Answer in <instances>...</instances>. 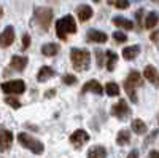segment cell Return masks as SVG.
Instances as JSON below:
<instances>
[{
  "label": "cell",
  "instance_id": "6da1fadb",
  "mask_svg": "<svg viewBox=\"0 0 159 158\" xmlns=\"http://www.w3.org/2000/svg\"><path fill=\"white\" fill-rule=\"evenodd\" d=\"M70 61H72V65L75 70L84 72L89 69L91 53L88 50H81V48H72L70 50Z\"/></svg>",
  "mask_w": 159,
  "mask_h": 158
},
{
  "label": "cell",
  "instance_id": "7a4b0ae2",
  "mask_svg": "<svg viewBox=\"0 0 159 158\" xmlns=\"http://www.w3.org/2000/svg\"><path fill=\"white\" fill-rule=\"evenodd\" d=\"M52 18H54V13H52L51 8H46V7H35L34 8V21L43 32L49 31Z\"/></svg>",
  "mask_w": 159,
  "mask_h": 158
},
{
  "label": "cell",
  "instance_id": "3957f363",
  "mask_svg": "<svg viewBox=\"0 0 159 158\" xmlns=\"http://www.w3.org/2000/svg\"><path fill=\"white\" fill-rule=\"evenodd\" d=\"M75 32H76V22H75L72 15L64 16L56 22V35L61 40H67V37L70 34H75Z\"/></svg>",
  "mask_w": 159,
  "mask_h": 158
},
{
  "label": "cell",
  "instance_id": "277c9868",
  "mask_svg": "<svg viewBox=\"0 0 159 158\" xmlns=\"http://www.w3.org/2000/svg\"><path fill=\"white\" fill-rule=\"evenodd\" d=\"M18 141H19V144H21L24 149L30 150L34 155H42V153L45 152L43 142L38 141V139H35L34 136H30V134H27V133H19V134H18Z\"/></svg>",
  "mask_w": 159,
  "mask_h": 158
},
{
  "label": "cell",
  "instance_id": "5b68a950",
  "mask_svg": "<svg viewBox=\"0 0 159 158\" xmlns=\"http://www.w3.org/2000/svg\"><path fill=\"white\" fill-rule=\"evenodd\" d=\"M2 91L5 94H22L25 91V83L22 80H10V82H3L0 85Z\"/></svg>",
  "mask_w": 159,
  "mask_h": 158
},
{
  "label": "cell",
  "instance_id": "8992f818",
  "mask_svg": "<svg viewBox=\"0 0 159 158\" xmlns=\"http://www.w3.org/2000/svg\"><path fill=\"white\" fill-rule=\"evenodd\" d=\"M111 115L113 117H116L118 120H126V118L130 115V107H129V104L126 102V101H118L116 104H113L111 105Z\"/></svg>",
  "mask_w": 159,
  "mask_h": 158
},
{
  "label": "cell",
  "instance_id": "52a82bcc",
  "mask_svg": "<svg viewBox=\"0 0 159 158\" xmlns=\"http://www.w3.org/2000/svg\"><path fill=\"white\" fill-rule=\"evenodd\" d=\"M89 141V134L86 133L84 129H75L73 133H72V136H70V144L75 147V149H81L84 144Z\"/></svg>",
  "mask_w": 159,
  "mask_h": 158
},
{
  "label": "cell",
  "instance_id": "ba28073f",
  "mask_svg": "<svg viewBox=\"0 0 159 158\" xmlns=\"http://www.w3.org/2000/svg\"><path fill=\"white\" fill-rule=\"evenodd\" d=\"M15 29L13 26H8V27L3 29V32L0 34V48H8L10 45H13L15 42Z\"/></svg>",
  "mask_w": 159,
  "mask_h": 158
},
{
  "label": "cell",
  "instance_id": "9c48e42d",
  "mask_svg": "<svg viewBox=\"0 0 159 158\" xmlns=\"http://www.w3.org/2000/svg\"><path fill=\"white\" fill-rule=\"evenodd\" d=\"M86 40L91 43H105L108 40V35L102 31H97V29H89L86 34Z\"/></svg>",
  "mask_w": 159,
  "mask_h": 158
},
{
  "label": "cell",
  "instance_id": "30bf717a",
  "mask_svg": "<svg viewBox=\"0 0 159 158\" xmlns=\"http://www.w3.org/2000/svg\"><path fill=\"white\" fill-rule=\"evenodd\" d=\"M11 144H13V133L5 129V128H2L0 129V152L10 150Z\"/></svg>",
  "mask_w": 159,
  "mask_h": 158
},
{
  "label": "cell",
  "instance_id": "8fae6325",
  "mask_svg": "<svg viewBox=\"0 0 159 158\" xmlns=\"http://www.w3.org/2000/svg\"><path fill=\"white\" fill-rule=\"evenodd\" d=\"M27 62L29 59L25 56H13L10 61V69L15 72H22L25 69V65H27Z\"/></svg>",
  "mask_w": 159,
  "mask_h": 158
},
{
  "label": "cell",
  "instance_id": "7c38bea8",
  "mask_svg": "<svg viewBox=\"0 0 159 158\" xmlns=\"http://www.w3.org/2000/svg\"><path fill=\"white\" fill-rule=\"evenodd\" d=\"M81 91H83V93H94V94L100 96V94L103 93V88H102V85H100L97 80H89L88 83L83 85Z\"/></svg>",
  "mask_w": 159,
  "mask_h": 158
},
{
  "label": "cell",
  "instance_id": "4fadbf2b",
  "mask_svg": "<svg viewBox=\"0 0 159 158\" xmlns=\"http://www.w3.org/2000/svg\"><path fill=\"white\" fill-rule=\"evenodd\" d=\"M124 83L129 85V86H132V88H137V86H142L143 85V78H142V75L137 70H130L129 75H127V78L124 80Z\"/></svg>",
  "mask_w": 159,
  "mask_h": 158
},
{
  "label": "cell",
  "instance_id": "5bb4252c",
  "mask_svg": "<svg viewBox=\"0 0 159 158\" xmlns=\"http://www.w3.org/2000/svg\"><path fill=\"white\" fill-rule=\"evenodd\" d=\"M103 56H105V67H107L108 72L115 70V65L118 62V55L115 51H103Z\"/></svg>",
  "mask_w": 159,
  "mask_h": 158
},
{
  "label": "cell",
  "instance_id": "9a60e30c",
  "mask_svg": "<svg viewBox=\"0 0 159 158\" xmlns=\"http://www.w3.org/2000/svg\"><path fill=\"white\" fill-rule=\"evenodd\" d=\"M54 75H56V70H54V69H51L49 65H43V67H42V69L38 70L37 80H38L40 83H43V82L49 80V78H52Z\"/></svg>",
  "mask_w": 159,
  "mask_h": 158
},
{
  "label": "cell",
  "instance_id": "2e32d148",
  "mask_svg": "<svg viewBox=\"0 0 159 158\" xmlns=\"http://www.w3.org/2000/svg\"><path fill=\"white\" fill-rule=\"evenodd\" d=\"M76 15H78V19L81 22H86L92 18V8L89 5H80L76 8Z\"/></svg>",
  "mask_w": 159,
  "mask_h": 158
},
{
  "label": "cell",
  "instance_id": "e0dca14e",
  "mask_svg": "<svg viewBox=\"0 0 159 158\" xmlns=\"http://www.w3.org/2000/svg\"><path fill=\"white\" fill-rule=\"evenodd\" d=\"M113 24L116 26V27H121V29H124V31H132V29L135 27L134 22H132L130 19L123 18V16H115V18H113Z\"/></svg>",
  "mask_w": 159,
  "mask_h": 158
},
{
  "label": "cell",
  "instance_id": "ac0fdd59",
  "mask_svg": "<svg viewBox=\"0 0 159 158\" xmlns=\"http://www.w3.org/2000/svg\"><path fill=\"white\" fill-rule=\"evenodd\" d=\"M143 77L147 78V80H148L150 83L157 85V69L154 67V65L148 64L147 67H145V70H143Z\"/></svg>",
  "mask_w": 159,
  "mask_h": 158
},
{
  "label": "cell",
  "instance_id": "d6986e66",
  "mask_svg": "<svg viewBox=\"0 0 159 158\" xmlns=\"http://www.w3.org/2000/svg\"><path fill=\"white\" fill-rule=\"evenodd\" d=\"M139 53H140V46L139 45H132V46H126L123 50V58L126 61H132V59H135L139 56Z\"/></svg>",
  "mask_w": 159,
  "mask_h": 158
},
{
  "label": "cell",
  "instance_id": "ffe728a7",
  "mask_svg": "<svg viewBox=\"0 0 159 158\" xmlns=\"http://www.w3.org/2000/svg\"><path fill=\"white\" fill-rule=\"evenodd\" d=\"M88 158H107V150L102 146H92L88 150Z\"/></svg>",
  "mask_w": 159,
  "mask_h": 158
},
{
  "label": "cell",
  "instance_id": "44dd1931",
  "mask_svg": "<svg viewBox=\"0 0 159 158\" xmlns=\"http://www.w3.org/2000/svg\"><path fill=\"white\" fill-rule=\"evenodd\" d=\"M59 50H61V48H59L57 43H45V45L42 46V55L51 58V56H56L57 53H59Z\"/></svg>",
  "mask_w": 159,
  "mask_h": 158
},
{
  "label": "cell",
  "instance_id": "7402d4cb",
  "mask_svg": "<svg viewBox=\"0 0 159 158\" xmlns=\"http://www.w3.org/2000/svg\"><path fill=\"white\" fill-rule=\"evenodd\" d=\"M130 128H132V131H134L135 134H145V133H147V129H148V128H147V125H145V122L139 120V118L132 120Z\"/></svg>",
  "mask_w": 159,
  "mask_h": 158
},
{
  "label": "cell",
  "instance_id": "603a6c76",
  "mask_svg": "<svg viewBox=\"0 0 159 158\" xmlns=\"http://www.w3.org/2000/svg\"><path fill=\"white\" fill-rule=\"evenodd\" d=\"M157 26V13L156 11H150L147 18H145V27L147 29H154Z\"/></svg>",
  "mask_w": 159,
  "mask_h": 158
},
{
  "label": "cell",
  "instance_id": "cb8c5ba5",
  "mask_svg": "<svg viewBox=\"0 0 159 158\" xmlns=\"http://www.w3.org/2000/svg\"><path fill=\"white\" fill-rule=\"evenodd\" d=\"M129 142H130V133L127 129H121L116 136V144L118 146H126Z\"/></svg>",
  "mask_w": 159,
  "mask_h": 158
},
{
  "label": "cell",
  "instance_id": "d4e9b609",
  "mask_svg": "<svg viewBox=\"0 0 159 158\" xmlns=\"http://www.w3.org/2000/svg\"><path fill=\"white\" fill-rule=\"evenodd\" d=\"M105 93H107V96H110V98H116L119 94V86L113 82H108L107 85H105Z\"/></svg>",
  "mask_w": 159,
  "mask_h": 158
},
{
  "label": "cell",
  "instance_id": "484cf974",
  "mask_svg": "<svg viewBox=\"0 0 159 158\" xmlns=\"http://www.w3.org/2000/svg\"><path fill=\"white\" fill-rule=\"evenodd\" d=\"M124 86V89H126V93H127V96H129V99H130V102H134V104H137V101H139V98H137V93H135V88H132V86H129V85H123Z\"/></svg>",
  "mask_w": 159,
  "mask_h": 158
},
{
  "label": "cell",
  "instance_id": "4316f807",
  "mask_svg": "<svg viewBox=\"0 0 159 158\" xmlns=\"http://www.w3.org/2000/svg\"><path fill=\"white\" fill-rule=\"evenodd\" d=\"M113 40L116 42V43H126L127 42V35L123 32V31H116V32H113Z\"/></svg>",
  "mask_w": 159,
  "mask_h": 158
},
{
  "label": "cell",
  "instance_id": "83f0119b",
  "mask_svg": "<svg viewBox=\"0 0 159 158\" xmlns=\"http://www.w3.org/2000/svg\"><path fill=\"white\" fill-rule=\"evenodd\" d=\"M108 5H115L119 10L129 8V0H108Z\"/></svg>",
  "mask_w": 159,
  "mask_h": 158
},
{
  "label": "cell",
  "instance_id": "f1b7e54d",
  "mask_svg": "<svg viewBox=\"0 0 159 158\" xmlns=\"http://www.w3.org/2000/svg\"><path fill=\"white\" fill-rule=\"evenodd\" d=\"M5 104H8L11 109H19L21 107V102L16 98H13V96H7L5 98Z\"/></svg>",
  "mask_w": 159,
  "mask_h": 158
},
{
  "label": "cell",
  "instance_id": "f546056e",
  "mask_svg": "<svg viewBox=\"0 0 159 158\" xmlns=\"http://www.w3.org/2000/svg\"><path fill=\"white\" fill-rule=\"evenodd\" d=\"M76 82H78V78L75 77V75H70V74H65L64 77H62V83L64 85H76Z\"/></svg>",
  "mask_w": 159,
  "mask_h": 158
},
{
  "label": "cell",
  "instance_id": "4dcf8cb0",
  "mask_svg": "<svg viewBox=\"0 0 159 158\" xmlns=\"http://www.w3.org/2000/svg\"><path fill=\"white\" fill-rule=\"evenodd\" d=\"M103 51L102 50H96V62H97V67H103Z\"/></svg>",
  "mask_w": 159,
  "mask_h": 158
},
{
  "label": "cell",
  "instance_id": "1f68e13d",
  "mask_svg": "<svg viewBox=\"0 0 159 158\" xmlns=\"http://www.w3.org/2000/svg\"><path fill=\"white\" fill-rule=\"evenodd\" d=\"M142 18H143V10L140 8V10H137L135 11V19H137V29L139 31H142L143 27H142Z\"/></svg>",
  "mask_w": 159,
  "mask_h": 158
},
{
  "label": "cell",
  "instance_id": "d6a6232c",
  "mask_svg": "<svg viewBox=\"0 0 159 158\" xmlns=\"http://www.w3.org/2000/svg\"><path fill=\"white\" fill-rule=\"evenodd\" d=\"M156 137H157V129L151 131V134H150L147 139H145V142H143V144H145V146H150V144H153V142H154V139H156Z\"/></svg>",
  "mask_w": 159,
  "mask_h": 158
},
{
  "label": "cell",
  "instance_id": "836d02e7",
  "mask_svg": "<svg viewBox=\"0 0 159 158\" xmlns=\"http://www.w3.org/2000/svg\"><path fill=\"white\" fill-rule=\"evenodd\" d=\"M29 45H30V35L24 34V37H22V50H27Z\"/></svg>",
  "mask_w": 159,
  "mask_h": 158
},
{
  "label": "cell",
  "instance_id": "e575fe53",
  "mask_svg": "<svg viewBox=\"0 0 159 158\" xmlns=\"http://www.w3.org/2000/svg\"><path fill=\"white\" fill-rule=\"evenodd\" d=\"M127 158H139V150H137V149L130 150V152H129V155H127Z\"/></svg>",
  "mask_w": 159,
  "mask_h": 158
},
{
  "label": "cell",
  "instance_id": "d590c367",
  "mask_svg": "<svg viewBox=\"0 0 159 158\" xmlns=\"http://www.w3.org/2000/svg\"><path fill=\"white\" fill-rule=\"evenodd\" d=\"M147 158H159V153H157V150H151L150 153H148V156Z\"/></svg>",
  "mask_w": 159,
  "mask_h": 158
},
{
  "label": "cell",
  "instance_id": "8d00e7d4",
  "mask_svg": "<svg viewBox=\"0 0 159 158\" xmlns=\"http://www.w3.org/2000/svg\"><path fill=\"white\" fill-rule=\"evenodd\" d=\"M150 38H151V42H153V43H157V31H154V32L151 34Z\"/></svg>",
  "mask_w": 159,
  "mask_h": 158
},
{
  "label": "cell",
  "instance_id": "74e56055",
  "mask_svg": "<svg viewBox=\"0 0 159 158\" xmlns=\"http://www.w3.org/2000/svg\"><path fill=\"white\" fill-rule=\"evenodd\" d=\"M54 94H56V89H49L48 93L45 94V98H52V96H54Z\"/></svg>",
  "mask_w": 159,
  "mask_h": 158
},
{
  "label": "cell",
  "instance_id": "f35d334b",
  "mask_svg": "<svg viewBox=\"0 0 159 158\" xmlns=\"http://www.w3.org/2000/svg\"><path fill=\"white\" fill-rule=\"evenodd\" d=\"M2 16H3V8L0 7V18H2Z\"/></svg>",
  "mask_w": 159,
  "mask_h": 158
},
{
  "label": "cell",
  "instance_id": "ab89813d",
  "mask_svg": "<svg viewBox=\"0 0 159 158\" xmlns=\"http://www.w3.org/2000/svg\"><path fill=\"white\" fill-rule=\"evenodd\" d=\"M94 2H96V3H97V2H102V0H94Z\"/></svg>",
  "mask_w": 159,
  "mask_h": 158
},
{
  "label": "cell",
  "instance_id": "60d3db41",
  "mask_svg": "<svg viewBox=\"0 0 159 158\" xmlns=\"http://www.w3.org/2000/svg\"><path fill=\"white\" fill-rule=\"evenodd\" d=\"M153 2H157V0H153Z\"/></svg>",
  "mask_w": 159,
  "mask_h": 158
}]
</instances>
